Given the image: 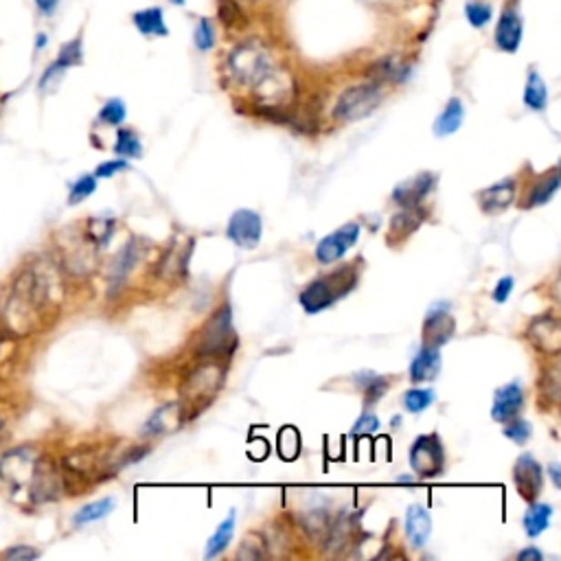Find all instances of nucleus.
I'll list each match as a JSON object with an SVG mask.
<instances>
[{"mask_svg":"<svg viewBox=\"0 0 561 561\" xmlns=\"http://www.w3.org/2000/svg\"><path fill=\"white\" fill-rule=\"evenodd\" d=\"M132 23L140 36L165 37L169 36L165 12L161 7H147L132 14Z\"/></svg>","mask_w":561,"mask_h":561,"instance_id":"nucleus-25","label":"nucleus"},{"mask_svg":"<svg viewBox=\"0 0 561 561\" xmlns=\"http://www.w3.org/2000/svg\"><path fill=\"white\" fill-rule=\"evenodd\" d=\"M0 430H3V421H0Z\"/></svg>","mask_w":561,"mask_h":561,"instance_id":"nucleus-53","label":"nucleus"},{"mask_svg":"<svg viewBox=\"0 0 561 561\" xmlns=\"http://www.w3.org/2000/svg\"><path fill=\"white\" fill-rule=\"evenodd\" d=\"M169 3H171V5H178V7H182V5L187 3V0H169Z\"/></svg>","mask_w":561,"mask_h":561,"instance_id":"nucleus-52","label":"nucleus"},{"mask_svg":"<svg viewBox=\"0 0 561 561\" xmlns=\"http://www.w3.org/2000/svg\"><path fill=\"white\" fill-rule=\"evenodd\" d=\"M404 533L408 544H410L415 550L426 546L430 535H432V517H430L426 506L412 504L410 509L406 511Z\"/></svg>","mask_w":561,"mask_h":561,"instance_id":"nucleus-18","label":"nucleus"},{"mask_svg":"<svg viewBox=\"0 0 561 561\" xmlns=\"http://www.w3.org/2000/svg\"><path fill=\"white\" fill-rule=\"evenodd\" d=\"M525 401H526V393L520 382L500 386V389L493 393V406H492L493 421L498 423L511 421V419L520 415L522 408H525Z\"/></svg>","mask_w":561,"mask_h":561,"instance_id":"nucleus-15","label":"nucleus"},{"mask_svg":"<svg viewBox=\"0 0 561 561\" xmlns=\"http://www.w3.org/2000/svg\"><path fill=\"white\" fill-rule=\"evenodd\" d=\"M226 382V367L220 359H204L192 373L184 378L180 389V408H182L184 421L198 417L204 408H209L220 395L222 386Z\"/></svg>","mask_w":561,"mask_h":561,"instance_id":"nucleus-2","label":"nucleus"},{"mask_svg":"<svg viewBox=\"0 0 561 561\" xmlns=\"http://www.w3.org/2000/svg\"><path fill=\"white\" fill-rule=\"evenodd\" d=\"M437 176L430 171L417 173L415 178L406 180V182L397 184L393 192V203L400 206V209H412V206H421L423 200L428 198L430 193L434 192L437 187Z\"/></svg>","mask_w":561,"mask_h":561,"instance_id":"nucleus-14","label":"nucleus"},{"mask_svg":"<svg viewBox=\"0 0 561 561\" xmlns=\"http://www.w3.org/2000/svg\"><path fill=\"white\" fill-rule=\"evenodd\" d=\"M522 36H525V20L515 5L506 3L503 16H500L498 25H495V47L503 53H515L522 45Z\"/></svg>","mask_w":561,"mask_h":561,"instance_id":"nucleus-13","label":"nucleus"},{"mask_svg":"<svg viewBox=\"0 0 561 561\" xmlns=\"http://www.w3.org/2000/svg\"><path fill=\"white\" fill-rule=\"evenodd\" d=\"M441 373V351L437 347L421 345L419 353L410 364V382L412 384H426L437 379Z\"/></svg>","mask_w":561,"mask_h":561,"instance_id":"nucleus-20","label":"nucleus"},{"mask_svg":"<svg viewBox=\"0 0 561 561\" xmlns=\"http://www.w3.org/2000/svg\"><path fill=\"white\" fill-rule=\"evenodd\" d=\"M358 279L359 272L356 265H345V268L336 270L334 275L320 276V279H314L309 286H305L303 292L298 294V303L303 305L307 314H320L351 292Z\"/></svg>","mask_w":561,"mask_h":561,"instance_id":"nucleus-4","label":"nucleus"},{"mask_svg":"<svg viewBox=\"0 0 561 561\" xmlns=\"http://www.w3.org/2000/svg\"><path fill=\"white\" fill-rule=\"evenodd\" d=\"M359 239V224L358 222H348V224L340 226L336 233L323 237L316 246V261L323 265L338 264L345 255L358 244Z\"/></svg>","mask_w":561,"mask_h":561,"instance_id":"nucleus-10","label":"nucleus"},{"mask_svg":"<svg viewBox=\"0 0 561 561\" xmlns=\"http://www.w3.org/2000/svg\"><path fill=\"white\" fill-rule=\"evenodd\" d=\"M235 520H237V514L235 511H231V514L220 522V526L215 528V533L209 537V542H206L204 559L220 557V555L228 548V544L233 542V535H235Z\"/></svg>","mask_w":561,"mask_h":561,"instance_id":"nucleus-27","label":"nucleus"},{"mask_svg":"<svg viewBox=\"0 0 561 561\" xmlns=\"http://www.w3.org/2000/svg\"><path fill=\"white\" fill-rule=\"evenodd\" d=\"M264 235V220L257 211L237 209L226 224V237L242 250H255Z\"/></svg>","mask_w":561,"mask_h":561,"instance_id":"nucleus-9","label":"nucleus"},{"mask_svg":"<svg viewBox=\"0 0 561 561\" xmlns=\"http://www.w3.org/2000/svg\"><path fill=\"white\" fill-rule=\"evenodd\" d=\"M47 34H37V40H36V51H40L42 47H47Z\"/></svg>","mask_w":561,"mask_h":561,"instance_id":"nucleus-51","label":"nucleus"},{"mask_svg":"<svg viewBox=\"0 0 561 561\" xmlns=\"http://www.w3.org/2000/svg\"><path fill=\"white\" fill-rule=\"evenodd\" d=\"M130 165H128V161H125V158H117V161H106V162H101L99 167L95 169V178L99 180V178H112L114 173H119V171H125V169H128Z\"/></svg>","mask_w":561,"mask_h":561,"instance_id":"nucleus-46","label":"nucleus"},{"mask_svg":"<svg viewBox=\"0 0 561 561\" xmlns=\"http://www.w3.org/2000/svg\"><path fill=\"white\" fill-rule=\"evenodd\" d=\"M544 481H546L544 467L539 465L531 454H522L520 459L515 461L514 484L522 500H526V503H535L544 492Z\"/></svg>","mask_w":561,"mask_h":561,"instance_id":"nucleus-11","label":"nucleus"},{"mask_svg":"<svg viewBox=\"0 0 561 561\" xmlns=\"http://www.w3.org/2000/svg\"><path fill=\"white\" fill-rule=\"evenodd\" d=\"M250 92H253L255 103H257L261 110L279 112L286 110V108L292 103L294 92H296V84H294V78L287 73V70H281L276 67Z\"/></svg>","mask_w":561,"mask_h":561,"instance_id":"nucleus-7","label":"nucleus"},{"mask_svg":"<svg viewBox=\"0 0 561 561\" xmlns=\"http://www.w3.org/2000/svg\"><path fill=\"white\" fill-rule=\"evenodd\" d=\"M526 338L544 356H557L561 351V323L555 314H542L526 327Z\"/></svg>","mask_w":561,"mask_h":561,"instance_id":"nucleus-12","label":"nucleus"},{"mask_svg":"<svg viewBox=\"0 0 561 561\" xmlns=\"http://www.w3.org/2000/svg\"><path fill=\"white\" fill-rule=\"evenodd\" d=\"M531 506L526 509L525 514V531L528 537H539L544 531L550 526V520H553V504L548 503H528Z\"/></svg>","mask_w":561,"mask_h":561,"instance_id":"nucleus-28","label":"nucleus"},{"mask_svg":"<svg viewBox=\"0 0 561 561\" xmlns=\"http://www.w3.org/2000/svg\"><path fill=\"white\" fill-rule=\"evenodd\" d=\"M140 261V246L139 242H130L119 257L112 261V272H110V292H117L119 287H123V283L128 281V276L132 275L136 264Z\"/></svg>","mask_w":561,"mask_h":561,"instance_id":"nucleus-23","label":"nucleus"},{"mask_svg":"<svg viewBox=\"0 0 561 561\" xmlns=\"http://www.w3.org/2000/svg\"><path fill=\"white\" fill-rule=\"evenodd\" d=\"M542 559H544L542 550H537L535 546H528L517 553V561H542Z\"/></svg>","mask_w":561,"mask_h":561,"instance_id":"nucleus-49","label":"nucleus"},{"mask_svg":"<svg viewBox=\"0 0 561 561\" xmlns=\"http://www.w3.org/2000/svg\"><path fill=\"white\" fill-rule=\"evenodd\" d=\"M522 99H525V106L528 110L533 112H544L548 108V86L537 68L528 70Z\"/></svg>","mask_w":561,"mask_h":561,"instance_id":"nucleus-26","label":"nucleus"},{"mask_svg":"<svg viewBox=\"0 0 561 561\" xmlns=\"http://www.w3.org/2000/svg\"><path fill=\"white\" fill-rule=\"evenodd\" d=\"M408 462H410V470L419 478L441 476L445 467V450L439 434L432 432L417 437L415 443L410 445V452H408Z\"/></svg>","mask_w":561,"mask_h":561,"instance_id":"nucleus-8","label":"nucleus"},{"mask_svg":"<svg viewBox=\"0 0 561 561\" xmlns=\"http://www.w3.org/2000/svg\"><path fill=\"white\" fill-rule=\"evenodd\" d=\"M362 389H364V404L373 406L375 401H379L386 393H389L390 382L386 378H379V375H369V382L362 384Z\"/></svg>","mask_w":561,"mask_h":561,"instance_id":"nucleus-41","label":"nucleus"},{"mask_svg":"<svg viewBox=\"0 0 561 561\" xmlns=\"http://www.w3.org/2000/svg\"><path fill=\"white\" fill-rule=\"evenodd\" d=\"M279 452L286 461H294L301 452V437L294 428H283L279 434Z\"/></svg>","mask_w":561,"mask_h":561,"instance_id":"nucleus-43","label":"nucleus"},{"mask_svg":"<svg viewBox=\"0 0 561 561\" xmlns=\"http://www.w3.org/2000/svg\"><path fill=\"white\" fill-rule=\"evenodd\" d=\"M423 215H421V206H412V209H401L393 220H390L389 233H386V242L390 246H400L401 242H406L412 233L421 226Z\"/></svg>","mask_w":561,"mask_h":561,"instance_id":"nucleus-22","label":"nucleus"},{"mask_svg":"<svg viewBox=\"0 0 561 561\" xmlns=\"http://www.w3.org/2000/svg\"><path fill=\"white\" fill-rule=\"evenodd\" d=\"M531 434H533V428L526 419L514 417L511 421L504 423V437L509 441H514V443L517 445H525L526 441L531 439Z\"/></svg>","mask_w":561,"mask_h":561,"instance_id":"nucleus-42","label":"nucleus"},{"mask_svg":"<svg viewBox=\"0 0 561 561\" xmlns=\"http://www.w3.org/2000/svg\"><path fill=\"white\" fill-rule=\"evenodd\" d=\"M410 73V68L406 67V62L397 57H384L370 68V78L373 81H379V84H386V81H404Z\"/></svg>","mask_w":561,"mask_h":561,"instance_id":"nucleus-29","label":"nucleus"},{"mask_svg":"<svg viewBox=\"0 0 561 561\" xmlns=\"http://www.w3.org/2000/svg\"><path fill=\"white\" fill-rule=\"evenodd\" d=\"M275 68L276 62L270 48L255 40L237 45L226 57V78L239 88L253 90Z\"/></svg>","mask_w":561,"mask_h":561,"instance_id":"nucleus-3","label":"nucleus"},{"mask_svg":"<svg viewBox=\"0 0 561 561\" xmlns=\"http://www.w3.org/2000/svg\"><path fill=\"white\" fill-rule=\"evenodd\" d=\"M561 379H559V369L557 367H548L544 370L542 375V382H539V389H542L544 400L548 401V404H557L559 401V389H561Z\"/></svg>","mask_w":561,"mask_h":561,"instance_id":"nucleus-40","label":"nucleus"},{"mask_svg":"<svg viewBox=\"0 0 561 561\" xmlns=\"http://www.w3.org/2000/svg\"><path fill=\"white\" fill-rule=\"evenodd\" d=\"M384 101V84L379 81H364V84L351 86L338 97L334 106V119L340 123L362 121L378 110Z\"/></svg>","mask_w":561,"mask_h":561,"instance_id":"nucleus-6","label":"nucleus"},{"mask_svg":"<svg viewBox=\"0 0 561 561\" xmlns=\"http://www.w3.org/2000/svg\"><path fill=\"white\" fill-rule=\"evenodd\" d=\"M114 506H117L114 498L95 500V503L81 506L78 514L73 515V525L75 526H86V525H92V522H99V520H103V517H108L112 514Z\"/></svg>","mask_w":561,"mask_h":561,"instance_id":"nucleus-30","label":"nucleus"},{"mask_svg":"<svg viewBox=\"0 0 561 561\" xmlns=\"http://www.w3.org/2000/svg\"><path fill=\"white\" fill-rule=\"evenodd\" d=\"M182 421L184 417L180 404H165L151 412V417L147 419L143 426V434L145 437H165V434H171L173 430H178Z\"/></svg>","mask_w":561,"mask_h":561,"instance_id":"nucleus-19","label":"nucleus"},{"mask_svg":"<svg viewBox=\"0 0 561 561\" xmlns=\"http://www.w3.org/2000/svg\"><path fill=\"white\" fill-rule=\"evenodd\" d=\"M465 18L473 29H484L493 18V7L489 3H483V0H470L465 5Z\"/></svg>","mask_w":561,"mask_h":561,"instance_id":"nucleus-35","label":"nucleus"},{"mask_svg":"<svg viewBox=\"0 0 561 561\" xmlns=\"http://www.w3.org/2000/svg\"><path fill=\"white\" fill-rule=\"evenodd\" d=\"M62 301V286L56 268L45 261L25 265L18 272L3 307L5 329L14 336H31L45 327V318Z\"/></svg>","mask_w":561,"mask_h":561,"instance_id":"nucleus-1","label":"nucleus"},{"mask_svg":"<svg viewBox=\"0 0 561 561\" xmlns=\"http://www.w3.org/2000/svg\"><path fill=\"white\" fill-rule=\"evenodd\" d=\"M95 192H97L95 173H86V176H81V178L75 180L73 187H70L68 204L70 206H78L79 203H84V200H88Z\"/></svg>","mask_w":561,"mask_h":561,"instance_id":"nucleus-36","label":"nucleus"},{"mask_svg":"<svg viewBox=\"0 0 561 561\" xmlns=\"http://www.w3.org/2000/svg\"><path fill=\"white\" fill-rule=\"evenodd\" d=\"M462 121H465V106H462L459 97H452V99L445 103L443 112L437 117V121H434L432 132L434 136H439V139H445V136L459 132Z\"/></svg>","mask_w":561,"mask_h":561,"instance_id":"nucleus-24","label":"nucleus"},{"mask_svg":"<svg viewBox=\"0 0 561 561\" xmlns=\"http://www.w3.org/2000/svg\"><path fill=\"white\" fill-rule=\"evenodd\" d=\"M378 428H379V419L375 417L373 412H364V415H359L358 421L353 423L351 437H369V434H373Z\"/></svg>","mask_w":561,"mask_h":561,"instance_id":"nucleus-44","label":"nucleus"},{"mask_svg":"<svg viewBox=\"0 0 561 561\" xmlns=\"http://www.w3.org/2000/svg\"><path fill=\"white\" fill-rule=\"evenodd\" d=\"M114 154H117L119 158H130V161L143 156V143H140V136L130 128L119 130L117 143H114Z\"/></svg>","mask_w":561,"mask_h":561,"instance_id":"nucleus-31","label":"nucleus"},{"mask_svg":"<svg viewBox=\"0 0 561 561\" xmlns=\"http://www.w3.org/2000/svg\"><path fill=\"white\" fill-rule=\"evenodd\" d=\"M125 117H128V108H125L123 99H108L103 103V108L99 110V123L101 125H112V128H117V125H121L125 121Z\"/></svg>","mask_w":561,"mask_h":561,"instance_id":"nucleus-37","label":"nucleus"},{"mask_svg":"<svg viewBox=\"0 0 561 561\" xmlns=\"http://www.w3.org/2000/svg\"><path fill=\"white\" fill-rule=\"evenodd\" d=\"M265 555H268V546H265L264 533H250L248 537H244L237 559H261Z\"/></svg>","mask_w":561,"mask_h":561,"instance_id":"nucleus-38","label":"nucleus"},{"mask_svg":"<svg viewBox=\"0 0 561 561\" xmlns=\"http://www.w3.org/2000/svg\"><path fill=\"white\" fill-rule=\"evenodd\" d=\"M193 42L198 51H211L215 47V26L211 18H200L193 31Z\"/></svg>","mask_w":561,"mask_h":561,"instance_id":"nucleus-39","label":"nucleus"},{"mask_svg":"<svg viewBox=\"0 0 561 561\" xmlns=\"http://www.w3.org/2000/svg\"><path fill=\"white\" fill-rule=\"evenodd\" d=\"M434 397L437 393L432 389H410L404 395V408L412 415H421L423 410H428L434 404Z\"/></svg>","mask_w":561,"mask_h":561,"instance_id":"nucleus-34","label":"nucleus"},{"mask_svg":"<svg viewBox=\"0 0 561 561\" xmlns=\"http://www.w3.org/2000/svg\"><path fill=\"white\" fill-rule=\"evenodd\" d=\"M514 286H515L514 276H503V279L498 281V286H495L493 292H492L493 301L495 303H504L506 298L511 296V292H514Z\"/></svg>","mask_w":561,"mask_h":561,"instance_id":"nucleus-47","label":"nucleus"},{"mask_svg":"<svg viewBox=\"0 0 561 561\" xmlns=\"http://www.w3.org/2000/svg\"><path fill=\"white\" fill-rule=\"evenodd\" d=\"M37 557H40V550L26 546V544H18V546L7 548L3 553V559H9V561H34Z\"/></svg>","mask_w":561,"mask_h":561,"instance_id":"nucleus-45","label":"nucleus"},{"mask_svg":"<svg viewBox=\"0 0 561 561\" xmlns=\"http://www.w3.org/2000/svg\"><path fill=\"white\" fill-rule=\"evenodd\" d=\"M237 348V334L233 327L231 305H222L217 312L211 316L209 323L200 331L198 338V358L203 359H222L233 356Z\"/></svg>","mask_w":561,"mask_h":561,"instance_id":"nucleus-5","label":"nucleus"},{"mask_svg":"<svg viewBox=\"0 0 561 561\" xmlns=\"http://www.w3.org/2000/svg\"><path fill=\"white\" fill-rule=\"evenodd\" d=\"M114 235V220L110 217H92L86 228V237L95 248H103Z\"/></svg>","mask_w":561,"mask_h":561,"instance_id":"nucleus-32","label":"nucleus"},{"mask_svg":"<svg viewBox=\"0 0 561 561\" xmlns=\"http://www.w3.org/2000/svg\"><path fill=\"white\" fill-rule=\"evenodd\" d=\"M36 7L42 16H53L59 7V0H36Z\"/></svg>","mask_w":561,"mask_h":561,"instance_id":"nucleus-48","label":"nucleus"},{"mask_svg":"<svg viewBox=\"0 0 561 561\" xmlns=\"http://www.w3.org/2000/svg\"><path fill=\"white\" fill-rule=\"evenodd\" d=\"M56 64H59L64 70L84 64V40H81V36H78L75 40L67 42V45L59 48Z\"/></svg>","mask_w":561,"mask_h":561,"instance_id":"nucleus-33","label":"nucleus"},{"mask_svg":"<svg viewBox=\"0 0 561 561\" xmlns=\"http://www.w3.org/2000/svg\"><path fill=\"white\" fill-rule=\"evenodd\" d=\"M548 473H550V478H553V484L555 487H561V478H559V473H561V470H559V465L557 462H553V465H548Z\"/></svg>","mask_w":561,"mask_h":561,"instance_id":"nucleus-50","label":"nucleus"},{"mask_svg":"<svg viewBox=\"0 0 561 561\" xmlns=\"http://www.w3.org/2000/svg\"><path fill=\"white\" fill-rule=\"evenodd\" d=\"M559 192V169H550L548 173H542L535 182L531 184L525 200H522V209H535V206L548 204L555 198V193Z\"/></svg>","mask_w":561,"mask_h":561,"instance_id":"nucleus-21","label":"nucleus"},{"mask_svg":"<svg viewBox=\"0 0 561 561\" xmlns=\"http://www.w3.org/2000/svg\"><path fill=\"white\" fill-rule=\"evenodd\" d=\"M456 334V320L445 307L432 309L423 320V345L441 348Z\"/></svg>","mask_w":561,"mask_h":561,"instance_id":"nucleus-17","label":"nucleus"},{"mask_svg":"<svg viewBox=\"0 0 561 561\" xmlns=\"http://www.w3.org/2000/svg\"><path fill=\"white\" fill-rule=\"evenodd\" d=\"M517 184L514 178H504L500 182L492 184V187L478 192V206L483 213L487 215H500L515 203Z\"/></svg>","mask_w":561,"mask_h":561,"instance_id":"nucleus-16","label":"nucleus"}]
</instances>
